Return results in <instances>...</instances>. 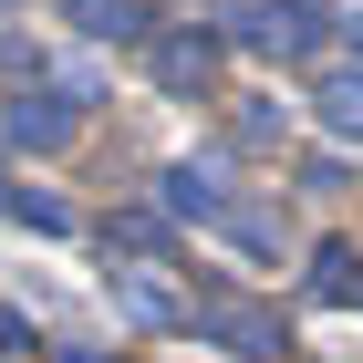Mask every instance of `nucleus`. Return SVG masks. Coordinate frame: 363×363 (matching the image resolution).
<instances>
[{"mask_svg": "<svg viewBox=\"0 0 363 363\" xmlns=\"http://www.w3.org/2000/svg\"><path fill=\"white\" fill-rule=\"evenodd\" d=\"M322 31H333L322 0H250V11H228L218 42H239V52H259V62H301V52H322Z\"/></svg>", "mask_w": 363, "mask_h": 363, "instance_id": "f257e3e1", "label": "nucleus"}, {"mask_svg": "<svg viewBox=\"0 0 363 363\" xmlns=\"http://www.w3.org/2000/svg\"><path fill=\"white\" fill-rule=\"evenodd\" d=\"M84 104H94V73H62L52 94H21V104H11V145H21V156L73 145V135H84Z\"/></svg>", "mask_w": 363, "mask_h": 363, "instance_id": "f03ea898", "label": "nucleus"}, {"mask_svg": "<svg viewBox=\"0 0 363 363\" xmlns=\"http://www.w3.org/2000/svg\"><path fill=\"white\" fill-rule=\"evenodd\" d=\"M145 73H156V94H177V104H197V94L218 84V31H156L145 42Z\"/></svg>", "mask_w": 363, "mask_h": 363, "instance_id": "7ed1b4c3", "label": "nucleus"}, {"mask_svg": "<svg viewBox=\"0 0 363 363\" xmlns=\"http://www.w3.org/2000/svg\"><path fill=\"white\" fill-rule=\"evenodd\" d=\"M187 322L208 342H228V353H291V342H280V311H259V301H197Z\"/></svg>", "mask_w": 363, "mask_h": 363, "instance_id": "20e7f679", "label": "nucleus"}, {"mask_svg": "<svg viewBox=\"0 0 363 363\" xmlns=\"http://www.w3.org/2000/svg\"><path fill=\"white\" fill-rule=\"evenodd\" d=\"M156 197H167V218H218V208H228V187H218V156H177Z\"/></svg>", "mask_w": 363, "mask_h": 363, "instance_id": "39448f33", "label": "nucleus"}, {"mask_svg": "<svg viewBox=\"0 0 363 363\" xmlns=\"http://www.w3.org/2000/svg\"><path fill=\"white\" fill-rule=\"evenodd\" d=\"M311 301H333V311L363 301V250L353 239H322V250H311Z\"/></svg>", "mask_w": 363, "mask_h": 363, "instance_id": "423d86ee", "label": "nucleus"}, {"mask_svg": "<svg viewBox=\"0 0 363 363\" xmlns=\"http://www.w3.org/2000/svg\"><path fill=\"white\" fill-rule=\"evenodd\" d=\"M114 311H125V322H187V301H177L156 270H114Z\"/></svg>", "mask_w": 363, "mask_h": 363, "instance_id": "0eeeda50", "label": "nucleus"}, {"mask_svg": "<svg viewBox=\"0 0 363 363\" xmlns=\"http://www.w3.org/2000/svg\"><path fill=\"white\" fill-rule=\"evenodd\" d=\"M73 11V31H94V42H145V0H62Z\"/></svg>", "mask_w": 363, "mask_h": 363, "instance_id": "6e6552de", "label": "nucleus"}, {"mask_svg": "<svg viewBox=\"0 0 363 363\" xmlns=\"http://www.w3.org/2000/svg\"><path fill=\"white\" fill-rule=\"evenodd\" d=\"M311 104H322V125H333V135H363V73H333Z\"/></svg>", "mask_w": 363, "mask_h": 363, "instance_id": "1a4fd4ad", "label": "nucleus"}, {"mask_svg": "<svg viewBox=\"0 0 363 363\" xmlns=\"http://www.w3.org/2000/svg\"><path fill=\"white\" fill-rule=\"evenodd\" d=\"M11 218H31L42 239H62V228H73V208H62L52 187H11Z\"/></svg>", "mask_w": 363, "mask_h": 363, "instance_id": "9d476101", "label": "nucleus"}, {"mask_svg": "<svg viewBox=\"0 0 363 363\" xmlns=\"http://www.w3.org/2000/svg\"><path fill=\"white\" fill-rule=\"evenodd\" d=\"M280 125H291V104H270V94H250L228 135H239V145H280Z\"/></svg>", "mask_w": 363, "mask_h": 363, "instance_id": "9b49d317", "label": "nucleus"}, {"mask_svg": "<svg viewBox=\"0 0 363 363\" xmlns=\"http://www.w3.org/2000/svg\"><path fill=\"white\" fill-rule=\"evenodd\" d=\"M114 250H167V218H156V208H125V218H114Z\"/></svg>", "mask_w": 363, "mask_h": 363, "instance_id": "f8f14e48", "label": "nucleus"}, {"mask_svg": "<svg viewBox=\"0 0 363 363\" xmlns=\"http://www.w3.org/2000/svg\"><path fill=\"white\" fill-rule=\"evenodd\" d=\"M0 208H11V187H0Z\"/></svg>", "mask_w": 363, "mask_h": 363, "instance_id": "ddd939ff", "label": "nucleus"}]
</instances>
